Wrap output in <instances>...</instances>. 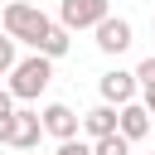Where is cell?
<instances>
[{
  "mask_svg": "<svg viewBox=\"0 0 155 155\" xmlns=\"http://www.w3.org/2000/svg\"><path fill=\"white\" fill-rule=\"evenodd\" d=\"M5 78H10V97H15V102H34V97L53 82V58H44V53L15 58V68H10Z\"/></svg>",
  "mask_w": 155,
  "mask_h": 155,
  "instance_id": "obj_1",
  "label": "cell"
},
{
  "mask_svg": "<svg viewBox=\"0 0 155 155\" xmlns=\"http://www.w3.org/2000/svg\"><path fill=\"white\" fill-rule=\"evenodd\" d=\"M48 24H53V19H48L39 5H24V0H10V5H5V34H10L15 44H34V48H39V39H44Z\"/></svg>",
  "mask_w": 155,
  "mask_h": 155,
  "instance_id": "obj_2",
  "label": "cell"
},
{
  "mask_svg": "<svg viewBox=\"0 0 155 155\" xmlns=\"http://www.w3.org/2000/svg\"><path fill=\"white\" fill-rule=\"evenodd\" d=\"M102 15H111V5L107 0H63L58 5V24L73 34V29H92Z\"/></svg>",
  "mask_w": 155,
  "mask_h": 155,
  "instance_id": "obj_3",
  "label": "cell"
},
{
  "mask_svg": "<svg viewBox=\"0 0 155 155\" xmlns=\"http://www.w3.org/2000/svg\"><path fill=\"white\" fill-rule=\"evenodd\" d=\"M92 34H97V48L102 53H126L131 48V19H121V15H102L92 24Z\"/></svg>",
  "mask_w": 155,
  "mask_h": 155,
  "instance_id": "obj_4",
  "label": "cell"
},
{
  "mask_svg": "<svg viewBox=\"0 0 155 155\" xmlns=\"http://www.w3.org/2000/svg\"><path fill=\"white\" fill-rule=\"evenodd\" d=\"M39 136H44V126H39V111H10V136H5V145H15V150H39Z\"/></svg>",
  "mask_w": 155,
  "mask_h": 155,
  "instance_id": "obj_5",
  "label": "cell"
},
{
  "mask_svg": "<svg viewBox=\"0 0 155 155\" xmlns=\"http://www.w3.org/2000/svg\"><path fill=\"white\" fill-rule=\"evenodd\" d=\"M150 126H155V121H150V111H145L140 102H121V107H116V131H121L126 140L150 136Z\"/></svg>",
  "mask_w": 155,
  "mask_h": 155,
  "instance_id": "obj_6",
  "label": "cell"
},
{
  "mask_svg": "<svg viewBox=\"0 0 155 155\" xmlns=\"http://www.w3.org/2000/svg\"><path fill=\"white\" fill-rule=\"evenodd\" d=\"M136 73H121V68H111V73H102V102H111V107H121V102H136Z\"/></svg>",
  "mask_w": 155,
  "mask_h": 155,
  "instance_id": "obj_7",
  "label": "cell"
},
{
  "mask_svg": "<svg viewBox=\"0 0 155 155\" xmlns=\"http://www.w3.org/2000/svg\"><path fill=\"white\" fill-rule=\"evenodd\" d=\"M39 126H44L48 136L68 140V136H78V111H73V107H63V102H48V107H44V116H39Z\"/></svg>",
  "mask_w": 155,
  "mask_h": 155,
  "instance_id": "obj_8",
  "label": "cell"
},
{
  "mask_svg": "<svg viewBox=\"0 0 155 155\" xmlns=\"http://www.w3.org/2000/svg\"><path fill=\"white\" fill-rule=\"evenodd\" d=\"M78 126H82L92 140H97V136H111V131H116V107H111V102H102V107H92L87 116H78Z\"/></svg>",
  "mask_w": 155,
  "mask_h": 155,
  "instance_id": "obj_9",
  "label": "cell"
},
{
  "mask_svg": "<svg viewBox=\"0 0 155 155\" xmlns=\"http://www.w3.org/2000/svg\"><path fill=\"white\" fill-rule=\"evenodd\" d=\"M68 44H73V39H68V29H63V24H48L34 53H44V58H63V53H68Z\"/></svg>",
  "mask_w": 155,
  "mask_h": 155,
  "instance_id": "obj_10",
  "label": "cell"
},
{
  "mask_svg": "<svg viewBox=\"0 0 155 155\" xmlns=\"http://www.w3.org/2000/svg\"><path fill=\"white\" fill-rule=\"evenodd\" d=\"M136 87L145 92V102H140V107H145V111H150V121H155V58H145V63L136 68Z\"/></svg>",
  "mask_w": 155,
  "mask_h": 155,
  "instance_id": "obj_11",
  "label": "cell"
},
{
  "mask_svg": "<svg viewBox=\"0 0 155 155\" xmlns=\"http://www.w3.org/2000/svg\"><path fill=\"white\" fill-rule=\"evenodd\" d=\"M92 155H131V140H126L121 131H111V136H97Z\"/></svg>",
  "mask_w": 155,
  "mask_h": 155,
  "instance_id": "obj_12",
  "label": "cell"
},
{
  "mask_svg": "<svg viewBox=\"0 0 155 155\" xmlns=\"http://www.w3.org/2000/svg\"><path fill=\"white\" fill-rule=\"evenodd\" d=\"M10 111H15V97H10V87H0V145L10 136Z\"/></svg>",
  "mask_w": 155,
  "mask_h": 155,
  "instance_id": "obj_13",
  "label": "cell"
},
{
  "mask_svg": "<svg viewBox=\"0 0 155 155\" xmlns=\"http://www.w3.org/2000/svg\"><path fill=\"white\" fill-rule=\"evenodd\" d=\"M10 68H15V39H10V34H0V78H5Z\"/></svg>",
  "mask_w": 155,
  "mask_h": 155,
  "instance_id": "obj_14",
  "label": "cell"
},
{
  "mask_svg": "<svg viewBox=\"0 0 155 155\" xmlns=\"http://www.w3.org/2000/svg\"><path fill=\"white\" fill-rule=\"evenodd\" d=\"M53 155H92V145H82L78 136H68V140H58V150Z\"/></svg>",
  "mask_w": 155,
  "mask_h": 155,
  "instance_id": "obj_15",
  "label": "cell"
},
{
  "mask_svg": "<svg viewBox=\"0 0 155 155\" xmlns=\"http://www.w3.org/2000/svg\"><path fill=\"white\" fill-rule=\"evenodd\" d=\"M15 155H39V150H15Z\"/></svg>",
  "mask_w": 155,
  "mask_h": 155,
  "instance_id": "obj_16",
  "label": "cell"
}]
</instances>
